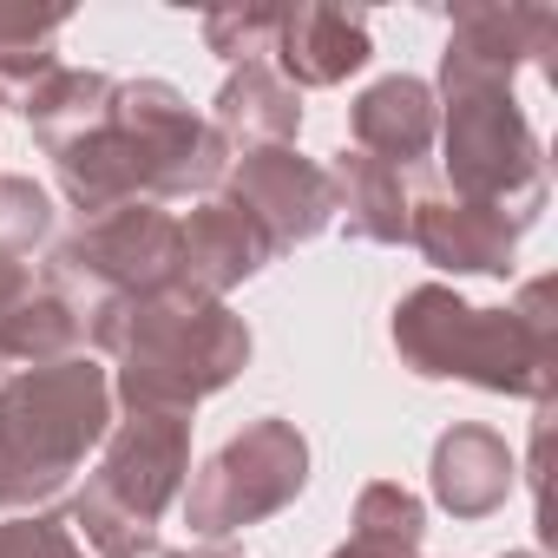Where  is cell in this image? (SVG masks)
Masks as SVG:
<instances>
[{
	"mask_svg": "<svg viewBox=\"0 0 558 558\" xmlns=\"http://www.w3.org/2000/svg\"><path fill=\"white\" fill-rule=\"evenodd\" d=\"M329 197H336V217L355 243H401L408 236V171L368 158V151H336L329 165Z\"/></svg>",
	"mask_w": 558,
	"mask_h": 558,
	"instance_id": "17",
	"label": "cell"
},
{
	"mask_svg": "<svg viewBox=\"0 0 558 558\" xmlns=\"http://www.w3.org/2000/svg\"><path fill=\"white\" fill-rule=\"evenodd\" d=\"M60 283H86L93 296H151L178 283V217L165 204H119L106 217H80L73 236L53 243Z\"/></svg>",
	"mask_w": 558,
	"mask_h": 558,
	"instance_id": "7",
	"label": "cell"
},
{
	"mask_svg": "<svg viewBox=\"0 0 558 558\" xmlns=\"http://www.w3.org/2000/svg\"><path fill=\"white\" fill-rule=\"evenodd\" d=\"M191 480V414H125L112 421L93 480L73 493L66 525L93 558L132 551L184 499Z\"/></svg>",
	"mask_w": 558,
	"mask_h": 558,
	"instance_id": "4",
	"label": "cell"
},
{
	"mask_svg": "<svg viewBox=\"0 0 558 558\" xmlns=\"http://www.w3.org/2000/svg\"><path fill=\"white\" fill-rule=\"evenodd\" d=\"M329 558H375V551H362V545H336Z\"/></svg>",
	"mask_w": 558,
	"mask_h": 558,
	"instance_id": "27",
	"label": "cell"
},
{
	"mask_svg": "<svg viewBox=\"0 0 558 558\" xmlns=\"http://www.w3.org/2000/svg\"><path fill=\"white\" fill-rule=\"evenodd\" d=\"M558 40L551 8H519V0H466L447 14V47H440V80H493L512 86L525 66H538Z\"/></svg>",
	"mask_w": 558,
	"mask_h": 558,
	"instance_id": "10",
	"label": "cell"
},
{
	"mask_svg": "<svg viewBox=\"0 0 558 558\" xmlns=\"http://www.w3.org/2000/svg\"><path fill=\"white\" fill-rule=\"evenodd\" d=\"M112 119L145 145L151 158V204H178V197H217L230 178V145L210 132L204 112H191V99L171 80H119Z\"/></svg>",
	"mask_w": 558,
	"mask_h": 558,
	"instance_id": "8",
	"label": "cell"
},
{
	"mask_svg": "<svg viewBox=\"0 0 558 558\" xmlns=\"http://www.w3.org/2000/svg\"><path fill=\"white\" fill-rule=\"evenodd\" d=\"M184 558H236V551H223V545H204V551H184Z\"/></svg>",
	"mask_w": 558,
	"mask_h": 558,
	"instance_id": "28",
	"label": "cell"
},
{
	"mask_svg": "<svg viewBox=\"0 0 558 558\" xmlns=\"http://www.w3.org/2000/svg\"><path fill=\"white\" fill-rule=\"evenodd\" d=\"M368 60H375L368 14H342V8H283V27H276V47H269V66L296 93L342 86Z\"/></svg>",
	"mask_w": 558,
	"mask_h": 558,
	"instance_id": "13",
	"label": "cell"
},
{
	"mask_svg": "<svg viewBox=\"0 0 558 558\" xmlns=\"http://www.w3.org/2000/svg\"><path fill=\"white\" fill-rule=\"evenodd\" d=\"M112 434V375L93 355L0 381V519L47 512Z\"/></svg>",
	"mask_w": 558,
	"mask_h": 558,
	"instance_id": "3",
	"label": "cell"
},
{
	"mask_svg": "<svg viewBox=\"0 0 558 558\" xmlns=\"http://www.w3.org/2000/svg\"><path fill=\"white\" fill-rule=\"evenodd\" d=\"M440 151H447V191L486 210H506L519 230L545 210V145L532 119L519 112L512 86L493 80H440Z\"/></svg>",
	"mask_w": 558,
	"mask_h": 558,
	"instance_id": "5",
	"label": "cell"
},
{
	"mask_svg": "<svg viewBox=\"0 0 558 558\" xmlns=\"http://www.w3.org/2000/svg\"><path fill=\"white\" fill-rule=\"evenodd\" d=\"M519 223L506 210H486V204H466L453 197L447 184H427V191H408V243L447 269V276H512V256H519Z\"/></svg>",
	"mask_w": 558,
	"mask_h": 558,
	"instance_id": "11",
	"label": "cell"
},
{
	"mask_svg": "<svg viewBox=\"0 0 558 558\" xmlns=\"http://www.w3.org/2000/svg\"><path fill=\"white\" fill-rule=\"evenodd\" d=\"M551 276L532 283L506 310H473L447 283H421L395 303V355L421 381H473L486 395H519L532 408L551 401L558 381V310Z\"/></svg>",
	"mask_w": 558,
	"mask_h": 558,
	"instance_id": "2",
	"label": "cell"
},
{
	"mask_svg": "<svg viewBox=\"0 0 558 558\" xmlns=\"http://www.w3.org/2000/svg\"><path fill=\"white\" fill-rule=\"evenodd\" d=\"M421 538H427V506L408 486H395V480L362 486L355 519H349V545H362L375 558H421Z\"/></svg>",
	"mask_w": 558,
	"mask_h": 558,
	"instance_id": "21",
	"label": "cell"
},
{
	"mask_svg": "<svg viewBox=\"0 0 558 558\" xmlns=\"http://www.w3.org/2000/svg\"><path fill=\"white\" fill-rule=\"evenodd\" d=\"M80 349H86V303L60 283V276H40V283L21 296V310L0 323V362L14 375L47 368V362H73Z\"/></svg>",
	"mask_w": 558,
	"mask_h": 558,
	"instance_id": "18",
	"label": "cell"
},
{
	"mask_svg": "<svg viewBox=\"0 0 558 558\" xmlns=\"http://www.w3.org/2000/svg\"><path fill=\"white\" fill-rule=\"evenodd\" d=\"M269 263H276V243L223 191L204 197L191 217H178V283H191L197 296H217L223 303L236 283H250V276L269 269Z\"/></svg>",
	"mask_w": 558,
	"mask_h": 558,
	"instance_id": "12",
	"label": "cell"
},
{
	"mask_svg": "<svg viewBox=\"0 0 558 558\" xmlns=\"http://www.w3.org/2000/svg\"><path fill=\"white\" fill-rule=\"evenodd\" d=\"M427 480H434L440 512H453V519H493V512L512 499L519 466H512L506 434H493L486 421H453V427L434 440Z\"/></svg>",
	"mask_w": 558,
	"mask_h": 558,
	"instance_id": "15",
	"label": "cell"
},
{
	"mask_svg": "<svg viewBox=\"0 0 558 558\" xmlns=\"http://www.w3.org/2000/svg\"><path fill=\"white\" fill-rule=\"evenodd\" d=\"M8 375H14V368H8V362H0V381H8Z\"/></svg>",
	"mask_w": 558,
	"mask_h": 558,
	"instance_id": "30",
	"label": "cell"
},
{
	"mask_svg": "<svg viewBox=\"0 0 558 558\" xmlns=\"http://www.w3.org/2000/svg\"><path fill=\"white\" fill-rule=\"evenodd\" d=\"M53 230H60L53 197L34 178H21V171H0V250H14V256L34 263L53 243Z\"/></svg>",
	"mask_w": 558,
	"mask_h": 558,
	"instance_id": "22",
	"label": "cell"
},
{
	"mask_svg": "<svg viewBox=\"0 0 558 558\" xmlns=\"http://www.w3.org/2000/svg\"><path fill=\"white\" fill-rule=\"evenodd\" d=\"M34 283H40V269H34L27 256H14V250H0V323L21 310V296H27Z\"/></svg>",
	"mask_w": 558,
	"mask_h": 558,
	"instance_id": "25",
	"label": "cell"
},
{
	"mask_svg": "<svg viewBox=\"0 0 558 558\" xmlns=\"http://www.w3.org/2000/svg\"><path fill=\"white\" fill-rule=\"evenodd\" d=\"M86 342L119 362L112 408L125 414H191L250 368V323L191 283H165L151 296H93Z\"/></svg>",
	"mask_w": 558,
	"mask_h": 558,
	"instance_id": "1",
	"label": "cell"
},
{
	"mask_svg": "<svg viewBox=\"0 0 558 558\" xmlns=\"http://www.w3.org/2000/svg\"><path fill=\"white\" fill-rule=\"evenodd\" d=\"M210 132L230 151H263V145H296L303 132V93L276 73L269 60H243L223 73L210 99Z\"/></svg>",
	"mask_w": 558,
	"mask_h": 558,
	"instance_id": "16",
	"label": "cell"
},
{
	"mask_svg": "<svg viewBox=\"0 0 558 558\" xmlns=\"http://www.w3.org/2000/svg\"><path fill=\"white\" fill-rule=\"evenodd\" d=\"M66 21V8H8L0 0V106H21L60 66Z\"/></svg>",
	"mask_w": 558,
	"mask_h": 558,
	"instance_id": "20",
	"label": "cell"
},
{
	"mask_svg": "<svg viewBox=\"0 0 558 558\" xmlns=\"http://www.w3.org/2000/svg\"><path fill=\"white\" fill-rule=\"evenodd\" d=\"M112 99H119V80H112V73H93V66H53V73L21 99V112H27L40 151L60 158L66 145H80V138H93L99 125H112Z\"/></svg>",
	"mask_w": 558,
	"mask_h": 558,
	"instance_id": "19",
	"label": "cell"
},
{
	"mask_svg": "<svg viewBox=\"0 0 558 558\" xmlns=\"http://www.w3.org/2000/svg\"><path fill=\"white\" fill-rule=\"evenodd\" d=\"M349 138H355V151H368V158H381L395 171H414L440 145V99H434V86L414 80V73L375 80L349 106Z\"/></svg>",
	"mask_w": 558,
	"mask_h": 558,
	"instance_id": "14",
	"label": "cell"
},
{
	"mask_svg": "<svg viewBox=\"0 0 558 558\" xmlns=\"http://www.w3.org/2000/svg\"><path fill=\"white\" fill-rule=\"evenodd\" d=\"M506 558H545V551H506Z\"/></svg>",
	"mask_w": 558,
	"mask_h": 558,
	"instance_id": "29",
	"label": "cell"
},
{
	"mask_svg": "<svg viewBox=\"0 0 558 558\" xmlns=\"http://www.w3.org/2000/svg\"><path fill=\"white\" fill-rule=\"evenodd\" d=\"M310 486V440L296 421L283 414H263L243 434H230L204 473L184 486V525L197 538H223L243 525H263L283 506H296Z\"/></svg>",
	"mask_w": 558,
	"mask_h": 558,
	"instance_id": "6",
	"label": "cell"
},
{
	"mask_svg": "<svg viewBox=\"0 0 558 558\" xmlns=\"http://www.w3.org/2000/svg\"><path fill=\"white\" fill-rule=\"evenodd\" d=\"M0 558H93L80 538H73V525H66V512H8L0 519Z\"/></svg>",
	"mask_w": 558,
	"mask_h": 558,
	"instance_id": "24",
	"label": "cell"
},
{
	"mask_svg": "<svg viewBox=\"0 0 558 558\" xmlns=\"http://www.w3.org/2000/svg\"><path fill=\"white\" fill-rule=\"evenodd\" d=\"M276 27H283V8H256V0H250V8H217V14H204V47L217 60H230V66L269 60Z\"/></svg>",
	"mask_w": 558,
	"mask_h": 558,
	"instance_id": "23",
	"label": "cell"
},
{
	"mask_svg": "<svg viewBox=\"0 0 558 558\" xmlns=\"http://www.w3.org/2000/svg\"><path fill=\"white\" fill-rule=\"evenodd\" d=\"M112 558H184V551H171V545H158V538H145V545H132V551H112Z\"/></svg>",
	"mask_w": 558,
	"mask_h": 558,
	"instance_id": "26",
	"label": "cell"
},
{
	"mask_svg": "<svg viewBox=\"0 0 558 558\" xmlns=\"http://www.w3.org/2000/svg\"><path fill=\"white\" fill-rule=\"evenodd\" d=\"M223 197L243 204L263 236L276 250H296L310 236H323L336 223V197H329V171L316 158H303L296 145H263V151H236Z\"/></svg>",
	"mask_w": 558,
	"mask_h": 558,
	"instance_id": "9",
	"label": "cell"
}]
</instances>
